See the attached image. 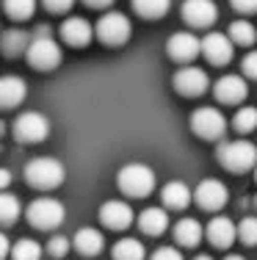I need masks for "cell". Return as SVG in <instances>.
<instances>
[{"label":"cell","instance_id":"obj_21","mask_svg":"<svg viewBox=\"0 0 257 260\" xmlns=\"http://www.w3.org/2000/svg\"><path fill=\"white\" fill-rule=\"evenodd\" d=\"M138 227H141L144 235L166 233V227H169L166 210H163V208H146V210H141V216H138Z\"/></svg>","mask_w":257,"mask_h":260},{"label":"cell","instance_id":"obj_27","mask_svg":"<svg viewBox=\"0 0 257 260\" xmlns=\"http://www.w3.org/2000/svg\"><path fill=\"white\" fill-rule=\"evenodd\" d=\"M232 127L238 133H252V130H257V108H252V105L238 108L235 116H232Z\"/></svg>","mask_w":257,"mask_h":260},{"label":"cell","instance_id":"obj_7","mask_svg":"<svg viewBox=\"0 0 257 260\" xmlns=\"http://www.w3.org/2000/svg\"><path fill=\"white\" fill-rule=\"evenodd\" d=\"M94 30H97L102 45L119 47V45H125L127 36H130V20H127L125 14H119V11H108V14H102L100 20H97Z\"/></svg>","mask_w":257,"mask_h":260},{"label":"cell","instance_id":"obj_2","mask_svg":"<svg viewBox=\"0 0 257 260\" xmlns=\"http://www.w3.org/2000/svg\"><path fill=\"white\" fill-rule=\"evenodd\" d=\"M218 164L230 172H246L257 166V147L252 141H243V139H235V141H224L218 147Z\"/></svg>","mask_w":257,"mask_h":260},{"label":"cell","instance_id":"obj_1","mask_svg":"<svg viewBox=\"0 0 257 260\" xmlns=\"http://www.w3.org/2000/svg\"><path fill=\"white\" fill-rule=\"evenodd\" d=\"M116 183H119V191L127 197H146L155 188V172L146 164H127L119 169Z\"/></svg>","mask_w":257,"mask_h":260},{"label":"cell","instance_id":"obj_10","mask_svg":"<svg viewBox=\"0 0 257 260\" xmlns=\"http://www.w3.org/2000/svg\"><path fill=\"white\" fill-rule=\"evenodd\" d=\"M174 89L180 91V94L186 97H199L207 91V86H210V80H207V72L199 70V67H182V70L174 72Z\"/></svg>","mask_w":257,"mask_h":260},{"label":"cell","instance_id":"obj_33","mask_svg":"<svg viewBox=\"0 0 257 260\" xmlns=\"http://www.w3.org/2000/svg\"><path fill=\"white\" fill-rule=\"evenodd\" d=\"M150 260H182V255L174 249V246H161V249L152 252Z\"/></svg>","mask_w":257,"mask_h":260},{"label":"cell","instance_id":"obj_5","mask_svg":"<svg viewBox=\"0 0 257 260\" xmlns=\"http://www.w3.org/2000/svg\"><path fill=\"white\" fill-rule=\"evenodd\" d=\"M28 221L36 227V230H56L61 221H64V205H61L58 200L42 197V200L30 202Z\"/></svg>","mask_w":257,"mask_h":260},{"label":"cell","instance_id":"obj_31","mask_svg":"<svg viewBox=\"0 0 257 260\" xmlns=\"http://www.w3.org/2000/svg\"><path fill=\"white\" fill-rule=\"evenodd\" d=\"M238 238H241L246 246L257 244V219H254V216H246V219L238 224Z\"/></svg>","mask_w":257,"mask_h":260},{"label":"cell","instance_id":"obj_25","mask_svg":"<svg viewBox=\"0 0 257 260\" xmlns=\"http://www.w3.org/2000/svg\"><path fill=\"white\" fill-rule=\"evenodd\" d=\"M169 6H171V0H133V9H136L141 17H146V20L163 17L169 11Z\"/></svg>","mask_w":257,"mask_h":260},{"label":"cell","instance_id":"obj_28","mask_svg":"<svg viewBox=\"0 0 257 260\" xmlns=\"http://www.w3.org/2000/svg\"><path fill=\"white\" fill-rule=\"evenodd\" d=\"M42 257V246L33 238H20L11 249V260H39Z\"/></svg>","mask_w":257,"mask_h":260},{"label":"cell","instance_id":"obj_17","mask_svg":"<svg viewBox=\"0 0 257 260\" xmlns=\"http://www.w3.org/2000/svg\"><path fill=\"white\" fill-rule=\"evenodd\" d=\"M94 34H97V30L91 28L83 17H69V20H64V25H61V39H64L66 45H72V47L89 45Z\"/></svg>","mask_w":257,"mask_h":260},{"label":"cell","instance_id":"obj_41","mask_svg":"<svg viewBox=\"0 0 257 260\" xmlns=\"http://www.w3.org/2000/svg\"><path fill=\"white\" fill-rule=\"evenodd\" d=\"M254 180H257V166H254Z\"/></svg>","mask_w":257,"mask_h":260},{"label":"cell","instance_id":"obj_16","mask_svg":"<svg viewBox=\"0 0 257 260\" xmlns=\"http://www.w3.org/2000/svg\"><path fill=\"white\" fill-rule=\"evenodd\" d=\"M216 100L218 103H227V105H235L241 103L243 97H246V80H243L241 75H224L216 80Z\"/></svg>","mask_w":257,"mask_h":260},{"label":"cell","instance_id":"obj_34","mask_svg":"<svg viewBox=\"0 0 257 260\" xmlns=\"http://www.w3.org/2000/svg\"><path fill=\"white\" fill-rule=\"evenodd\" d=\"M243 72H246L249 78L257 80V50H252L246 58H243Z\"/></svg>","mask_w":257,"mask_h":260},{"label":"cell","instance_id":"obj_36","mask_svg":"<svg viewBox=\"0 0 257 260\" xmlns=\"http://www.w3.org/2000/svg\"><path fill=\"white\" fill-rule=\"evenodd\" d=\"M72 3H75V0H45V6L50 11H56V14H61V11H69Z\"/></svg>","mask_w":257,"mask_h":260},{"label":"cell","instance_id":"obj_14","mask_svg":"<svg viewBox=\"0 0 257 260\" xmlns=\"http://www.w3.org/2000/svg\"><path fill=\"white\" fill-rule=\"evenodd\" d=\"M100 221L111 230H125L133 224V208L122 200H111L100 208Z\"/></svg>","mask_w":257,"mask_h":260},{"label":"cell","instance_id":"obj_32","mask_svg":"<svg viewBox=\"0 0 257 260\" xmlns=\"http://www.w3.org/2000/svg\"><path fill=\"white\" fill-rule=\"evenodd\" d=\"M66 249H69V241L64 238V235H53L50 241H47V252H50L53 257H64L66 255Z\"/></svg>","mask_w":257,"mask_h":260},{"label":"cell","instance_id":"obj_12","mask_svg":"<svg viewBox=\"0 0 257 260\" xmlns=\"http://www.w3.org/2000/svg\"><path fill=\"white\" fill-rule=\"evenodd\" d=\"M199 50H202V42H199L194 34H188V30L171 34L169 42H166V53H169L174 61H180V64H188V61H194Z\"/></svg>","mask_w":257,"mask_h":260},{"label":"cell","instance_id":"obj_6","mask_svg":"<svg viewBox=\"0 0 257 260\" xmlns=\"http://www.w3.org/2000/svg\"><path fill=\"white\" fill-rule=\"evenodd\" d=\"M191 130L199 136V139L216 141L227 133V119L218 108H197L191 114Z\"/></svg>","mask_w":257,"mask_h":260},{"label":"cell","instance_id":"obj_38","mask_svg":"<svg viewBox=\"0 0 257 260\" xmlns=\"http://www.w3.org/2000/svg\"><path fill=\"white\" fill-rule=\"evenodd\" d=\"M9 183H11V172H9V169H3V172H0V185L6 188Z\"/></svg>","mask_w":257,"mask_h":260},{"label":"cell","instance_id":"obj_20","mask_svg":"<svg viewBox=\"0 0 257 260\" xmlns=\"http://www.w3.org/2000/svg\"><path fill=\"white\" fill-rule=\"evenodd\" d=\"M161 197H163V205L171 208V210H182V208H188L191 205V188H188L182 180H171L163 185V191H161Z\"/></svg>","mask_w":257,"mask_h":260},{"label":"cell","instance_id":"obj_15","mask_svg":"<svg viewBox=\"0 0 257 260\" xmlns=\"http://www.w3.org/2000/svg\"><path fill=\"white\" fill-rule=\"evenodd\" d=\"M205 235H207V241H210L213 246H218V249H227V246L235 244L238 227L232 224L227 216H216V219H210V224L205 227Z\"/></svg>","mask_w":257,"mask_h":260},{"label":"cell","instance_id":"obj_19","mask_svg":"<svg viewBox=\"0 0 257 260\" xmlns=\"http://www.w3.org/2000/svg\"><path fill=\"white\" fill-rule=\"evenodd\" d=\"M28 89H25V80L17 78V75H6L0 80V105L3 108H14L25 100Z\"/></svg>","mask_w":257,"mask_h":260},{"label":"cell","instance_id":"obj_40","mask_svg":"<svg viewBox=\"0 0 257 260\" xmlns=\"http://www.w3.org/2000/svg\"><path fill=\"white\" fill-rule=\"evenodd\" d=\"M194 260H213V257H210V255H197Z\"/></svg>","mask_w":257,"mask_h":260},{"label":"cell","instance_id":"obj_42","mask_svg":"<svg viewBox=\"0 0 257 260\" xmlns=\"http://www.w3.org/2000/svg\"><path fill=\"white\" fill-rule=\"evenodd\" d=\"M254 205H257V200H254Z\"/></svg>","mask_w":257,"mask_h":260},{"label":"cell","instance_id":"obj_22","mask_svg":"<svg viewBox=\"0 0 257 260\" xmlns=\"http://www.w3.org/2000/svg\"><path fill=\"white\" fill-rule=\"evenodd\" d=\"M202 235H205V230H202V224L197 219H180L174 224V241L180 246H197L202 241Z\"/></svg>","mask_w":257,"mask_h":260},{"label":"cell","instance_id":"obj_26","mask_svg":"<svg viewBox=\"0 0 257 260\" xmlns=\"http://www.w3.org/2000/svg\"><path fill=\"white\" fill-rule=\"evenodd\" d=\"M28 45H30V39H28V34L25 30H6L3 34V53L6 55H20L22 50H28Z\"/></svg>","mask_w":257,"mask_h":260},{"label":"cell","instance_id":"obj_39","mask_svg":"<svg viewBox=\"0 0 257 260\" xmlns=\"http://www.w3.org/2000/svg\"><path fill=\"white\" fill-rule=\"evenodd\" d=\"M224 260H246V257H241V255H227Z\"/></svg>","mask_w":257,"mask_h":260},{"label":"cell","instance_id":"obj_4","mask_svg":"<svg viewBox=\"0 0 257 260\" xmlns=\"http://www.w3.org/2000/svg\"><path fill=\"white\" fill-rule=\"evenodd\" d=\"M25 180L33 188H56L64 183V164L56 158H33L25 166Z\"/></svg>","mask_w":257,"mask_h":260},{"label":"cell","instance_id":"obj_37","mask_svg":"<svg viewBox=\"0 0 257 260\" xmlns=\"http://www.w3.org/2000/svg\"><path fill=\"white\" fill-rule=\"evenodd\" d=\"M86 6H94V9H105V6H111L114 0H83Z\"/></svg>","mask_w":257,"mask_h":260},{"label":"cell","instance_id":"obj_30","mask_svg":"<svg viewBox=\"0 0 257 260\" xmlns=\"http://www.w3.org/2000/svg\"><path fill=\"white\" fill-rule=\"evenodd\" d=\"M17 216H20V200L6 191V194L0 197V219H3V224H14Z\"/></svg>","mask_w":257,"mask_h":260},{"label":"cell","instance_id":"obj_13","mask_svg":"<svg viewBox=\"0 0 257 260\" xmlns=\"http://www.w3.org/2000/svg\"><path fill=\"white\" fill-rule=\"evenodd\" d=\"M227 197H230V191L222 180H202L197 185V191H194V200L205 210H218L227 202Z\"/></svg>","mask_w":257,"mask_h":260},{"label":"cell","instance_id":"obj_23","mask_svg":"<svg viewBox=\"0 0 257 260\" xmlns=\"http://www.w3.org/2000/svg\"><path fill=\"white\" fill-rule=\"evenodd\" d=\"M144 257H146V249L136 238H122L114 244V260H144Z\"/></svg>","mask_w":257,"mask_h":260},{"label":"cell","instance_id":"obj_11","mask_svg":"<svg viewBox=\"0 0 257 260\" xmlns=\"http://www.w3.org/2000/svg\"><path fill=\"white\" fill-rule=\"evenodd\" d=\"M218 17V9L213 0H186L182 3V20L191 28H210Z\"/></svg>","mask_w":257,"mask_h":260},{"label":"cell","instance_id":"obj_29","mask_svg":"<svg viewBox=\"0 0 257 260\" xmlns=\"http://www.w3.org/2000/svg\"><path fill=\"white\" fill-rule=\"evenodd\" d=\"M3 6L11 20H28L36 11V0H3Z\"/></svg>","mask_w":257,"mask_h":260},{"label":"cell","instance_id":"obj_35","mask_svg":"<svg viewBox=\"0 0 257 260\" xmlns=\"http://www.w3.org/2000/svg\"><path fill=\"white\" fill-rule=\"evenodd\" d=\"M232 9L241 11V14H252V11H257V0H230Z\"/></svg>","mask_w":257,"mask_h":260},{"label":"cell","instance_id":"obj_24","mask_svg":"<svg viewBox=\"0 0 257 260\" xmlns=\"http://www.w3.org/2000/svg\"><path fill=\"white\" fill-rule=\"evenodd\" d=\"M227 34H230V39L235 42V45H243V47H249V45L257 42V30H254V25L249 20H235Z\"/></svg>","mask_w":257,"mask_h":260},{"label":"cell","instance_id":"obj_9","mask_svg":"<svg viewBox=\"0 0 257 260\" xmlns=\"http://www.w3.org/2000/svg\"><path fill=\"white\" fill-rule=\"evenodd\" d=\"M232 53H235V42L230 39V34H218V30H210V34L202 39V55H205L210 64L222 67L232 61Z\"/></svg>","mask_w":257,"mask_h":260},{"label":"cell","instance_id":"obj_3","mask_svg":"<svg viewBox=\"0 0 257 260\" xmlns=\"http://www.w3.org/2000/svg\"><path fill=\"white\" fill-rule=\"evenodd\" d=\"M25 55H28V64L33 67V70H56L61 64V47L53 36H47V30L45 34L39 30V34L30 39Z\"/></svg>","mask_w":257,"mask_h":260},{"label":"cell","instance_id":"obj_18","mask_svg":"<svg viewBox=\"0 0 257 260\" xmlns=\"http://www.w3.org/2000/svg\"><path fill=\"white\" fill-rule=\"evenodd\" d=\"M72 244H75V249L81 252V255L94 257V255H100V252H102V246H105V238H102V233L94 230V227H83V230L75 233Z\"/></svg>","mask_w":257,"mask_h":260},{"label":"cell","instance_id":"obj_8","mask_svg":"<svg viewBox=\"0 0 257 260\" xmlns=\"http://www.w3.org/2000/svg\"><path fill=\"white\" fill-rule=\"evenodd\" d=\"M47 133H50V122L45 119L36 111H25L14 119V136L17 141H28V144H36V141H45Z\"/></svg>","mask_w":257,"mask_h":260}]
</instances>
